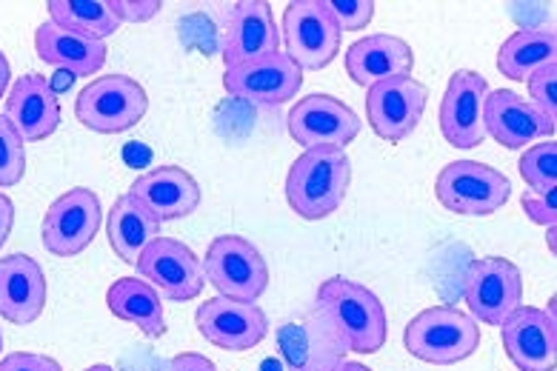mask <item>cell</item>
<instances>
[{"mask_svg": "<svg viewBox=\"0 0 557 371\" xmlns=\"http://www.w3.org/2000/svg\"><path fill=\"white\" fill-rule=\"evenodd\" d=\"M326 323L335 329L346 351L377 355L386 346L389 320L381 297L372 288L360 286L349 277H329L318 288V306Z\"/></svg>", "mask_w": 557, "mask_h": 371, "instance_id": "obj_1", "label": "cell"}, {"mask_svg": "<svg viewBox=\"0 0 557 371\" xmlns=\"http://www.w3.org/2000/svg\"><path fill=\"white\" fill-rule=\"evenodd\" d=\"M351 183V160L346 149H306L286 175V200L304 220L335 214Z\"/></svg>", "mask_w": 557, "mask_h": 371, "instance_id": "obj_2", "label": "cell"}, {"mask_svg": "<svg viewBox=\"0 0 557 371\" xmlns=\"http://www.w3.org/2000/svg\"><path fill=\"white\" fill-rule=\"evenodd\" d=\"M404 346L423 363L455 366L481 349V323L451 306H432L409 320Z\"/></svg>", "mask_w": 557, "mask_h": 371, "instance_id": "obj_3", "label": "cell"}, {"mask_svg": "<svg viewBox=\"0 0 557 371\" xmlns=\"http://www.w3.org/2000/svg\"><path fill=\"white\" fill-rule=\"evenodd\" d=\"M146 109V89L129 75L95 77L75 100V118L81 126L98 135H121L135 129L144 121Z\"/></svg>", "mask_w": 557, "mask_h": 371, "instance_id": "obj_4", "label": "cell"}, {"mask_svg": "<svg viewBox=\"0 0 557 371\" xmlns=\"http://www.w3.org/2000/svg\"><path fill=\"white\" fill-rule=\"evenodd\" d=\"M435 197L446 212L463 214V218H486L509 203L511 183L504 172L486 163L455 160L441 169L435 181Z\"/></svg>", "mask_w": 557, "mask_h": 371, "instance_id": "obj_5", "label": "cell"}, {"mask_svg": "<svg viewBox=\"0 0 557 371\" xmlns=\"http://www.w3.org/2000/svg\"><path fill=\"white\" fill-rule=\"evenodd\" d=\"M203 274L218 295L240 304H258L269 288V263L258 246L240 235H221L209 243Z\"/></svg>", "mask_w": 557, "mask_h": 371, "instance_id": "obj_6", "label": "cell"}, {"mask_svg": "<svg viewBox=\"0 0 557 371\" xmlns=\"http://www.w3.org/2000/svg\"><path fill=\"white\" fill-rule=\"evenodd\" d=\"M463 300L478 323L504 326L506 318L523 306V274L506 258H478L466 269Z\"/></svg>", "mask_w": 557, "mask_h": 371, "instance_id": "obj_7", "label": "cell"}, {"mask_svg": "<svg viewBox=\"0 0 557 371\" xmlns=\"http://www.w3.org/2000/svg\"><path fill=\"white\" fill-rule=\"evenodd\" d=\"M281 40L286 54L304 72H321L341 52L344 32L329 15L323 0H295L286 7L281 23Z\"/></svg>", "mask_w": 557, "mask_h": 371, "instance_id": "obj_8", "label": "cell"}, {"mask_svg": "<svg viewBox=\"0 0 557 371\" xmlns=\"http://www.w3.org/2000/svg\"><path fill=\"white\" fill-rule=\"evenodd\" d=\"M135 269L169 304L195 300L207 286L203 260L175 237H158L149 243Z\"/></svg>", "mask_w": 557, "mask_h": 371, "instance_id": "obj_9", "label": "cell"}, {"mask_svg": "<svg viewBox=\"0 0 557 371\" xmlns=\"http://www.w3.org/2000/svg\"><path fill=\"white\" fill-rule=\"evenodd\" d=\"M100 223H103L100 197L86 186H75L49 206L40 237L54 258H75L92 246Z\"/></svg>", "mask_w": 557, "mask_h": 371, "instance_id": "obj_10", "label": "cell"}, {"mask_svg": "<svg viewBox=\"0 0 557 371\" xmlns=\"http://www.w3.org/2000/svg\"><path fill=\"white\" fill-rule=\"evenodd\" d=\"M292 140L304 149H346L360 135V118L332 95H306L286 118Z\"/></svg>", "mask_w": 557, "mask_h": 371, "instance_id": "obj_11", "label": "cell"}, {"mask_svg": "<svg viewBox=\"0 0 557 371\" xmlns=\"http://www.w3.org/2000/svg\"><path fill=\"white\" fill-rule=\"evenodd\" d=\"M195 326L214 349L249 351L267 341L269 318L258 304H240V300L218 295L198 306Z\"/></svg>", "mask_w": 557, "mask_h": 371, "instance_id": "obj_12", "label": "cell"}, {"mask_svg": "<svg viewBox=\"0 0 557 371\" xmlns=\"http://www.w3.org/2000/svg\"><path fill=\"white\" fill-rule=\"evenodd\" d=\"M426 100L429 89L412 75L392 77L367 89V121L374 135L389 144H400L418 129Z\"/></svg>", "mask_w": 557, "mask_h": 371, "instance_id": "obj_13", "label": "cell"}, {"mask_svg": "<svg viewBox=\"0 0 557 371\" xmlns=\"http://www.w3.org/2000/svg\"><path fill=\"white\" fill-rule=\"evenodd\" d=\"M300 86H304V69L286 52L223 72V89L230 91L232 98L255 103V107L289 103L292 98H298Z\"/></svg>", "mask_w": 557, "mask_h": 371, "instance_id": "obj_14", "label": "cell"}, {"mask_svg": "<svg viewBox=\"0 0 557 371\" xmlns=\"http://www.w3.org/2000/svg\"><path fill=\"white\" fill-rule=\"evenodd\" d=\"M486 95V77L472 69H460L449 77L441 100V132L446 144L455 149H474L486 140V123H483Z\"/></svg>", "mask_w": 557, "mask_h": 371, "instance_id": "obj_15", "label": "cell"}, {"mask_svg": "<svg viewBox=\"0 0 557 371\" xmlns=\"http://www.w3.org/2000/svg\"><path fill=\"white\" fill-rule=\"evenodd\" d=\"M277 346L286 371H326L346 360V346L318 309L283 323L277 329Z\"/></svg>", "mask_w": 557, "mask_h": 371, "instance_id": "obj_16", "label": "cell"}, {"mask_svg": "<svg viewBox=\"0 0 557 371\" xmlns=\"http://www.w3.org/2000/svg\"><path fill=\"white\" fill-rule=\"evenodd\" d=\"M281 52V29L267 0H240L230 12L223 63L226 69L263 61Z\"/></svg>", "mask_w": 557, "mask_h": 371, "instance_id": "obj_17", "label": "cell"}, {"mask_svg": "<svg viewBox=\"0 0 557 371\" xmlns=\"http://www.w3.org/2000/svg\"><path fill=\"white\" fill-rule=\"evenodd\" d=\"M483 123H486V135L495 137L506 149H529L537 140H549L555 135V121H549L511 89L488 91Z\"/></svg>", "mask_w": 557, "mask_h": 371, "instance_id": "obj_18", "label": "cell"}, {"mask_svg": "<svg viewBox=\"0 0 557 371\" xmlns=\"http://www.w3.org/2000/svg\"><path fill=\"white\" fill-rule=\"evenodd\" d=\"M504 349L520 371H555L557 323L546 311L520 306L500 326Z\"/></svg>", "mask_w": 557, "mask_h": 371, "instance_id": "obj_19", "label": "cell"}, {"mask_svg": "<svg viewBox=\"0 0 557 371\" xmlns=\"http://www.w3.org/2000/svg\"><path fill=\"white\" fill-rule=\"evenodd\" d=\"M47 274L29 255L0 258V318L12 326H32L47 309Z\"/></svg>", "mask_w": 557, "mask_h": 371, "instance_id": "obj_20", "label": "cell"}, {"mask_svg": "<svg viewBox=\"0 0 557 371\" xmlns=\"http://www.w3.org/2000/svg\"><path fill=\"white\" fill-rule=\"evenodd\" d=\"M7 118L24 137V144H38L61 126V100L44 75L17 77L7 95Z\"/></svg>", "mask_w": 557, "mask_h": 371, "instance_id": "obj_21", "label": "cell"}, {"mask_svg": "<svg viewBox=\"0 0 557 371\" xmlns=\"http://www.w3.org/2000/svg\"><path fill=\"white\" fill-rule=\"evenodd\" d=\"M129 195L149 209L161 223L184 220L198 212L200 186L181 166H158L132 183Z\"/></svg>", "mask_w": 557, "mask_h": 371, "instance_id": "obj_22", "label": "cell"}, {"mask_svg": "<svg viewBox=\"0 0 557 371\" xmlns=\"http://www.w3.org/2000/svg\"><path fill=\"white\" fill-rule=\"evenodd\" d=\"M346 72L358 86L372 89L374 84L392 77L412 75L414 52L412 46L395 35H367L346 49Z\"/></svg>", "mask_w": 557, "mask_h": 371, "instance_id": "obj_23", "label": "cell"}, {"mask_svg": "<svg viewBox=\"0 0 557 371\" xmlns=\"http://www.w3.org/2000/svg\"><path fill=\"white\" fill-rule=\"evenodd\" d=\"M35 52L44 63L61 69V72H70L75 77L98 75L107 63V44L63 29V26H54L52 21L38 26V32H35Z\"/></svg>", "mask_w": 557, "mask_h": 371, "instance_id": "obj_24", "label": "cell"}, {"mask_svg": "<svg viewBox=\"0 0 557 371\" xmlns=\"http://www.w3.org/2000/svg\"><path fill=\"white\" fill-rule=\"evenodd\" d=\"M107 235L109 246L115 251L123 263L138 265L140 255L152 240L161 237V220L154 218L140 200L126 191L115 200V206L109 209L107 218Z\"/></svg>", "mask_w": 557, "mask_h": 371, "instance_id": "obj_25", "label": "cell"}, {"mask_svg": "<svg viewBox=\"0 0 557 371\" xmlns=\"http://www.w3.org/2000/svg\"><path fill=\"white\" fill-rule=\"evenodd\" d=\"M107 306L117 320L138 326V332L149 341L166 334L163 297L144 277H117L107 292Z\"/></svg>", "mask_w": 557, "mask_h": 371, "instance_id": "obj_26", "label": "cell"}, {"mask_svg": "<svg viewBox=\"0 0 557 371\" xmlns=\"http://www.w3.org/2000/svg\"><path fill=\"white\" fill-rule=\"evenodd\" d=\"M557 63V35L552 29H518L497 52L500 75L527 84L537 69Z\"/></svg>", "mask_w": 557, "mask_h": 371, "instance_id": "obj_27", "label": "cell"}, {"mask_svg": "<svg viewBox=\"0 0 557 371\" xmlns=\"http://www.w3.org/2000/svg\"><path fill=\"white\" fill-rule=\"evenodd\" d=\"M49 21L92 40L112 38L121 23L112 15L109 0H49Z\"/></svg>", "mask_w": 557, "mask_h": 371, "instance_id": "obj_28", "label": "cell"}, {"mask_svg": "<svg viewBox=\"0 0 557 371\" xmlns=\"http://www.w3.org/2000/svg\"><path fill=\"white\" fill-rule=\"evenodd\" d=\"M520 177L527 186L537 195H549L557 191V144L555 140H541V144L529 146L527 152L520 154Z\"/></svg>", "mask_w": 557, "mask_h": 371, "instance_id": "obj_29", "label": "cell"}, {"mask_svg": "<svg viewBox=\"0 0 557 371\" xmlns=\"http://www.w3.org/2000/svg\"><path fill=\"white\" fill-rule=\"evenodd\" d=\"M26 175L24 137L17 135L7 114H0V189H12Z\"/></svg>", "mask_w": 557, "mask_h": 371, "instance_id": "obj_30", "label": "cell"}, {"mask_svg": "<svg viewBox=\"0 0 557 371\" xmlns=\"http://www.w3.org/2000/svg\"><path fill=\"white\" fill-rule=\"evenodd\" d=\"M529 86V103H532L537 112H543L549 121L557 118V63L537 69L532 77L527 81Z\"/></svg>", "mask_w": 557, "mask_h": 371, "instance_id": "obj_31", "label": "cell"}, {"mask_svg": "<svg viewBox=\"0 0 557 371\" xmlns=\"http://www.w3.org/2000/svg\"><path fill=\"white\" fill-rule=\"evenodd\" d=\"M323 7L341 32H360L367 29L374 17V3L372 0H323Z\"/></svg>", "mask_w": 557, "mask_h": 371, "instance_id": "obj_32", "label": "cell"}, {"mask_svg": "<svg viewBox=\"0 0 557 371\" xmlns=\"http://www.w3.org/2000/svg\"><path fill=\"white\" fill-rule=\"evenodd\" d=\"M520 206H523L527 218L532 220V223H537V226H557V191H549V195L527 191L523 200H520Z\"/></svg>", "mask_w": 557, "mask_h": 371, "instance_id": "obj_33", "label": "cell"}, {"mask_svg": "<svg viewBox=\"0 0 557 371\" xmlns=\"http://www.w3.org/2000/svg\"><path fill=\"white\" fill-rule=\"evenodd\" d=\"M117 23H146L163 9L161 0H109Z\"/></svg>", "mask_w": 557, "mask_h": 371, "instance_id": "obj_34", "label": "cell"}, {"mask_svg": "<svg viewBox=\"0 0 557 371\" xmlns=\"http://www.w3.org/2000/svg\"><path fill=\"white\" fill-rule=\"evenodd\" d=\"M0 371H63L58 360L47 355H32V351H15L0 360Z\"/></svg>", "mask_w": 557, "mask_h": 371, "instance_id": "obj_35", "label": "cell"}, {"mask_svg": "<svg viewBox=\"0 0 557 371\" xmlns=\"http://www.w3.org/2000/svg\"><path fill=\"white\" fill-rule=\"evenodd\" d=\"M166 371H218V366L209 360L207 355H198V351H184L169 360Z\"/></svg>", "mask_w": 557, "mask_h": 371, "instance_id": "obj_36", "label": "cell"}, {"mask_svg": "<svg viewBox=\"0 0 557 371\" xmlns=\"http://www.w3.org/2000/svg\"><path fill=\"white\" fill-rule=\"evenodd\" d=\"M12 226H15V203L0 191V249L7 246L9 235H12Z\"/></svg>", "mask_w": 557, "mask_h": 371, "instance_id": "obj_37", "label": "cell"}, {"mask_svg": "<svg viewBox=\"0 0 557 371\" xmlns=\"http://www.w3.org/2000/svg\"><path fill=\"white\" fill-rule=\"evenodd\" d=\"M9 81H12V66H9L7 54L0 52V98H3V95H7Z\"/></svg>", "mask_w": 557, "mask_h": 371, "instance_id": "obj_38", "label": "cell"}, {"mask_svg": "<svg viewBox=\"0 0 557 371\" xmlns=\"http://www.w3.org/2000/svg\"><path fill=\"white\" fill-rule=\"evenodd\" d=\"M326 371H372V369L363 363H355V360H344V363L332 366V369H326Z\"/></svg>", "mask_w": 557, "mask_h": 371, "instance_id": "obj_39", "label": "cell"}, {"mask_svg": "<svg viewBox=\"0 0 557 371\" xmlns=\"http://www.w3.org/2000/svg\"><path fill=\"white\" fill-rule=\"evenodd\" d=\"M555 235H557V232H555V226H552V228H546V243H549V249H552V251H555Z\"/></svg>", "mask_w": 557, "mask_h": 371, "instance_id": "obj_40", "label": "cell"}, {"mask_svg": "<svg viewBox=\"0 0 557 371\" xmlns=\"http://www.w3.org/2000/svg\"><path fill=\"white\" fill-rule=\"evenodd\" d=\"M84 371H115V369L107 363H98V366H89V369H84Z\"/></svg>", "mask_w": 557, "mask_h": 371, "instance_id": "obj_41", "label": "cell"}, {"mask_svg": "<svg viewBox=\"0 0 557 371\" xmlns=\"http://www.w3.org/2000/svg\"><path fill=\"white\" fill-rule=\"evenodd\" d=\"M0 349H3V332H0Z\"/></svg>", "mask_w": 557, "mask_h": 371, "instance_id": "obj_42", "label": "cell"}]
</instances>
